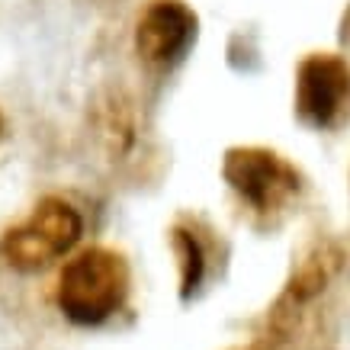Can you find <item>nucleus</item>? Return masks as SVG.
<instances>
[{
	"instance_id": "1",
	"label": "nucleus",
	"mask_w": 350,
	"mask_h": 350,
	"mask_svg": "<svg viewBox=\"0 0 350 350\" xmlns=\"http://www.w3.org/2000/svg\"><path fill=\"white\" fill-rule=\"evenodd\" d=\"M222 180L241 202L251 225L276 232L308 193V177L296 161L267 145H232L222 154Z\"/></svg>"
},
{
	"instance_id": "2",
	"label": "nucleus",
	"mask_w": 350,
	"mask_h": 350,
	"mask_svg": "<svg viewBox=\"0 0 350 350\" xmlns=\"http://www.w3.org/2000/svg\"><path fill=\"white\" fill-rule=\"evenodd\" d=\"M132 293V267L126 254L107 244H90L68 257L58 273L55 302L77 328H100L122 312Z\"/></svg>"
},
{
	"instance_id": "3",
	"label": "nucleus",
	"mask_w": 350,
	"mask_h": 350,
	"mask_svg": "<svg viewBox=\"0 0 350 350\" xmlns=\"http://www.w3.org/2000/svg\"><path fill=\"white\" fill-rule=\"evenodd\" d=\"M84 234V219L75 202L42 196L26 219L0 234V264L16 273H39L68 257Z\"/></svg>"
},
{
	"instance_id": "4",
	"label": "nucleus",
	"mask_w": 350,
	"mask_h": 350,
	"mask_svg": "<svg viewBox=\"0 0 350 350\" xmlns=\"http://www.w3.org/2000/svg\"><path fill=\"white\" fill-rule=\"evenodd\" d=\"M293 116L312 132L350 126V58L344 52H308L293 75Z\"/></svg>"
},
{
	"instance_id": "5",
	"label": "nucleus",
	"mask_w": 350,
	"mask_h": 350,
	"mask_svg": "<svg viewBox=\"0 0 350 350\" xmlns=\"http://www.w3.org/2000/svg\"><path fill=\"white\" fill-rule=\"evenodd\" d=\"M170 254L177 260V296L183 306L202 299L228 270V238L200 213H177L167 228Z\"/></svg>"
},
{
	"instance_id": "6",
	"label": "nucleus",
	"mask_w": 350,
	"mask_h": 350,
	"mask_svg": "<svg viewBox=\"0 0 350 350\" xmlns=\"http://www.w3.org/2000/svg\"><path fill=\"white\" fill-rule=\"evenodd\" d=\"M200 42V13L190 0H148L135 16L132 45L151 75H174Z\"/></svg>"
},
{
	"instance_id": "7",
	"label": "nucleus",
	"mask_w": 350,
	"mask_h": 350,
	"mask_svg": "<svg viewBox=\"0 0 350 350\" xmlns=\"http://www.w3.org/2000/svg\"><path fill=\"white\" fill-rule=\"evenodd\" d=\"M347 267V247L338 238H315L306 251L299 254V260L289 270L286 283L280 289V296L273 299V306L267 312V328L276 338H289L299 319L308 308L315 306L331 283L344 273Z\"/></svg>"
},
{
	"instance_id": "8",
	"label": "nucleus",
	"mask_w": 350,
	"mask_h": 350,
	"mask_svg": "<svg viewBox=\"0 0 350 350\" xmlns=\"http://www.w3.org/2000/svg\"><path fill=\"white\" fill-rule=\"evenodd\" d=\"M135 103L129 100L122 90H109L100 103H96V132L107 145L109 158H126L138 142L135 126Z\"/></svg>"
},
{
	"instance_id": "9",
	"label": "nucleus",
	"mask_w": 350,
	"mask_h": 350,
	"mask_svg": "<svg viewBox=\"0 0 350 350\" xmlns=\"http://www.w3.org/2000/svg\"><path fill=\"white\" fill-rule=\"evenodd\" d=\"M338 36H340V42L350 49V0H347V7H344V13H340V23H338Z\"/></svg>"
},
{
	"instance_id": "10",
	"label": "nucleus",
	"mask_w": 350,
	"mask_h": 350,
	"mask_svg": "<svg viewBox=\"0 0 350 350\" xmlns=\"http://www.w3.org/2000/svg\"><path fill=\"white\" fill-rule=\"evenodd\" d=\"M3 135H7V116H3V109H0V142H3Z\"/></svg>"
}]
</instances>
